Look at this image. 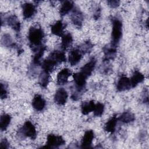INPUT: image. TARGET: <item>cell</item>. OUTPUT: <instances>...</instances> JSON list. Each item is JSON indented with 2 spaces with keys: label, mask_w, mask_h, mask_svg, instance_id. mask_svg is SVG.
Listing matches in <instances>:
<instances>
[{
  "label": "cell",
  "mask_w": 149,
  "mask_h": 149,
  "mask_svg": "<svg viewBox=\"0 0 149 149\" xmlns=\"http://www.w3.org/2000/svg\"><path fill=\"white\" fill-rule=\"evenodd\" d=\"M44 33L41 27L37 26L31 27L28 33V40L30 46L33 51L41 47L42 42L44 38Z\"/></svg>",
  "instance_id": "cell-1"
},
{
  "label": "cell",
  "mask_w": 149,
  "mask_h": 149,
  "mask_svg": "<svg viewBox=\"0 0 149 149\" xmlns=\"http://www.w3.org/2000/svg\"><path fill=\"white\" fill-rule=\"evenodd\" d=\"M18 136L22 139L29 137L31 140H34L37 137V131L35 126L29 120L24 122V125L18 131Z\"/></svg>",
  "instance_id": "cell-2"
},
{
  "label": "cell",
  "mask_w": 149,
  "mask_h": 149,
  "mask_svg": "<svg viewBox=\"0 0 149 149\" xmlns=\"http://www.w3.org/2000/svg\"><path fill=\"white\" fill-rule=\"evenodd\" d=\"M112 29L111 33V44L117 45L122 35V23L118 18H113L112 20Z\"/></svg>",
  "instance_id": "cell-3"
},
{
  "label": "cell",
  "mask_w": 149,
  "mask_h": 149,
  "mask_svg": "<svg viewBox=\"0 0 149 149\" xmlns=\"http://www.w3.org/2000/svg\"><path fill=\"white\" fill-rule=\"evenodd\" d=\"M65 144V141L62 136L55 135L54 134H49L47 136L45 145L41 147V148H55L63 146Z\"/></svg>",
  "instance_id": "cell-4"
},
{
  "label": "cell",
  "mask_w": 149,
  "mask_h": 149,
  "mask_svg": "<svg viewBox=\"0 0 149 149\" xmlns=\"http://www.w3.org/2000/svg\"><path fill=\"white\" fill-rule=\"evenodd\" d=\"M58 65L59 63L50 55H49V56L42 62L41 68L42 70L50 73Z\"/></svg>",
  "instance_id": "cell-5"
},
{
  "label": "cell",
  "mask_w": 149,
  "mask_h": 149,
  "mask_svg": "<svg viewBox=\"0 0 149 149\" xmlns=\"http://www.w3.org/2000/svg\"><path fill=\"white\" fill-rule=\"evenodd\" d=\"M71 20L72 23L77 27H80L82 26V23L84 20L83 15L80 9L77 7H74L71 16Z\"/></svg>",
  "instance_id": "cell-6"
},
{
  "label": "cell",
  "mask_w": 149,
  "mask_h": 149,
  "mask_svg": "<svg viewBox=\"0 0 149 149\" xmlns=\"http://www.w3.org/2000/svg\"><path fill=\"white\" fill-rule=\"evenodd\" d=\"M68 97V94L63 88H59L54 95V101L59 105H63L66 104Z\"/></svg>",
  "instance_id": "cell-7"
},
{
  "label": "cell",
  "mask_w": 149,
  "mask_h": 149,
  "mask_svg": "<svg viewBox=\"0 0 149 149\" xmlns=\"http://www.w3.org/2000/svg\"><path fill=\"white\" fill-rule=\"evenodd\" d=\"M83 54L78 48L72 49L69 53L68 61L71 66L76 65L81 60Z\"/></svg>",
  "instance_id": "cell-8"
},
{
  "label": "cell",
  "mask_w": 149,
  "mask_h": 149,
  "mask_svg": "<svg viewBox=\"0 0 149 149\" xmlns=\"http://www.w3.org/2000/svg\"><path fill=\"white\" fill-rule=\"evenodd\" d=\"M94 137V132L92 130H87L81 139V148H91L93 139Z\"/></svg>",
  "instance_id": "cell-9"
},
{
  "label": "cell",
  "mask_w": 149,
  "mask_h": 149,
  "mask_svg": "<svg viewBox=\"0 0 149 149\" xmlns=\"http://www.w3.org/2000/svg\"><path fill=\"white\" fill-rule=\"evenodd\" d=\"M72 72L68 68H64L61 70L57 74L56 83L58 85L62 86L68 83V78L71 76Z\"/></svg>",
  "instance_id": "cell-10"
},
{
  "label": "cell",
  "mask_w": 149,
  "mask_h": 149,
  "mask_svg": "<svg viewBox=\"0 0 149 149\" xmlns=\"http://www.w3.org/2000/svg\"><path fill=\"white\" fill-rule=\"evenodd\" d=\"M103 51L104 53V61H109L115 57L116 54V46L111 43L103 48Z\"/></svg>",
  "instance_id": "cell-11"
},
{
  "label": "cell",
  "mask_w": 149,
  "mask_h": 149,
  "mask_svg": "<svg viewBox=\"0 0 149 149\" xmlns=\"http://www.w3.org/2000/svg\"><path fill=\"white\" fill-rule=\"evenodd\" d=\"M96 64V60L94 58H91V59L86 63L80 69V72H81L83 74H84L87 78L89 77L92 72H93Z\"/></svg>",
  "instance_id": "cell-12"
},
{
  "label": "cell",
  "mask_w": 149,
  "mask_h": 149,
  "mask_svg": "<svg viewBox=\"0 0 149 149\" xmlns=\"http://www.w3.org/2000/svg\"><path fill=\"white\" fill-rule=\"evenodd\" d=\"M130 79L126 76H122L118 80L116 84V89L118 91H123L131 88Z\"/></svg>",
  "instance_id": "cell-13"
},
{
  "label": "cell",
  "mask_w": 149,
  "mask_h": 149,
  "mask_svg": "<svg viewBox=\"0 0 149 149\" xmlns=\"http://www.w3.org/2000/svg\"><path fill=\"white\" fill-rule=\"evenodd\" d=\"M46 102L42 97L39 94H36L32 100V107L37 111H42L45 107Z\"/></svg>",
  "instance_id": "cell-14"
},
{
  "label": "cell",
  "mask_w": 149,
  "mask_h": 149,
  "mask_svg": "<svg viewBox=\"0 0 149 149\" xmlns=\"http://www.w3.org/2000/svg\"><path fill=\"white\" fill-rule=\"evenodd\" d=\"M23 16L25 19H30L36 12L35 5L30 3H24L22 5Z\"/></svg>",
  "instance_id": "cell-15"
},
{
  "label": "cell",
  "mask_w": 149,
  "mask_h": 149,
  "mask_svg": "<svg viewBox=\"0 0 149 149\" xmlns=\"http://www.w3.org/2000/svg\"><path fill=\"white\" fill-rule=\"evenodd\" d=\"M6 22L8 25L11 27L15 31L19 33L20 30V23L18 20L17 17L15 15H12L8 16L6 18Z\"/></svg>",
  "instance_id": "cell-16"
},
{
  "label": "cell",
  "mask_w": 149,
  "mask_h": 149,
  "mask_svg": "<svg viewBox=\"0 0 149 149\" xmlns=\"http://www.w3.org/2000/svg\"><path fill=\"white\" fill-rule=\"evenodd\" d=\"M144 76L140 71L137 70H134L130 79L132 88L135 87L139 83L143 82L144 80Z\"/></svg>",
  "instance_id": "cell-17"
},
{
  "label": "cell",
  "mask_w": 149,
  "mask_h": 149,
  "mask_svg": "<svg viewBox=\"0 0 149 149\" xmlns=\"http://www.w3.org/2000/svg\"><path fill=\"white\" fill-rule=\"evenodd\" d=\"M65 26L61 20H58L51 26V33L57 36L62 37L64 34Z\"/></svg>",
  "instance_id": "cell-18"
},
{
  "label": "cell",
  "mask_w": 149,
  "mask_h": 149,
  "mask_svg": "<svg viewBox=\"0 0 149 149\" xmlns=\"http://www.w3.org/2000/svg\"><path fill=\"white\" fill-rule=\"evenodd\" d=\"M118 120V119L116 117V115H113L105 124L104 130L106 132H109L111 133H114L116 129V126Z\"/></svg>",
  "instance_id": "cell-19"
},
{
  "label": "cell",
  "mask_w": 149,
  "mask_h": 149,
  "mask_svg": "<svg viewBox=\"0 0 149 149\" xmlns=\"http://www.w3.org/2000/svg\"><path fill=\"white\" fill-rule=\"evenodd\" d=\"M46 49V47L42 45L41 47L34 51V55L33 58V64L34 65L38 66L41 63V58H42L44 51Z\"/></svg>",
  "instance_id": "cell-20"
},
{
  "label": "cell",
  "mask_w": 149,
  "mask_h": 149,
  "mask_svg": "<svg viewBox=\"0 0 149 149\" xmlns=\"http://www.w3.org/2000/svg\"><path fill=\"white\" fill-rule=\"evenodd\" d=\"M61 48L63 50H66L72 46L73 43V37L70 33L63 34L61 37Z\"/></svg>",
  "instance_id": "cell-21"
},
{
  "label": "cell",
  "mask_w": 149,
  "mask_h": 149,
  "mask_svg": "<svg viewBox=\"0 0 149 149\" xmlns=\"http://www.w3.org/2000/svg\"><path fill=\"white\" fill-rule=\"evenodd\" d=\"M74 8V3L71 1H66L62 4L60 9L59 14L61 16H63L68 14L69 12L73 10Z\"/></svg>",
  "instance_id": "cell-22"
},
{
  "label": "cell",
  "mask_w": 149,
  "mask_h": 149,
  "mask_svg": "<svg viewBox=\"0 0 149 149\" xmlns=\"http://www.w3.org/2000/svg\"><path fill=\"white\" fill-rule=\"evenodd\" d=\"M95 104L91 100L87 102H83L81 105V112L82 114L86 115L94 111Z\"/></svg>",
  "instance_id": "cell-23"
},
{
  "label": "cell",
  "mask_w": 149,
  "mask_h": 149,
  "mask_svg": "<svg viewBox=\"0 0 149 149\" xmlns=\"http://www.w3.org/2000/svg\"><path fill=\"white\" fill-rule=\"evenodd\" d=\"M118 120L124 123H129L130 122H132L135 119V116L133 113H132L130 112L125 111L123 112L120 116L118 118Z\"/></svg>",
  "instance_id": "cell-24"
},
{
  "label": "cell",
  "mask_w": 149,
  "mask_h": 149,
  "mask_svg": "<svg viewBox=\"0 0 149 149\" xmlns=\"http://www.w3.org/2000/svg\"><path fill=\"white\" fill-rule=\"evenodd\" d=\"M50 75L49 73L42 70L39 76L38 83L40 86L42 88H46L49 82Z\"/></svg>",
  "instance_id": "cell-25"
},
{
  "label": "cell",
  "mask_w": 149,
  "mask_h": 149,
  "mask_svg": "<svg viewBox=\"0 0 149 149\" xmlns=\"http://www.w3.org/2000/svg\"><path fill=\"white\" fill-rule=\"evenodd\" d=\"M11 120V116L9 114L4 113L1 116L0 128L2 131H5L8 128Z\"/></svg>",
  "instance_id": "cell-26"
},
{
  "label": "cell",
  "mask_w": 149,
  "mask_h": 149,
  "mask_svg": "<svg viewBox=\"0 0 149 149\" xmlns=\"http://www.w3.org/2000/svg\"><path fill=\"white\" fill-rule=\"evenodd\" d=\"M93 47V44L90 41H87L79 46L77 48L80 49V51L82 52L83 55L88 53L91 51V49Z\"/></svg>",
  "instance_id": "cell-27"
},
{
  "label": "cell",
  "mask_w": 149,
  "mask_h": 149,
  "mask_svg": "<svg viewBox=\"0 0 149 149\" xmlns=\"http://www.w3.org/2000/svg\"><path fill=\"white\" fill-rule=\"evenodd\" d=\"M104 111V105L101 102H97L95 104L94 109V115L97 117H100Z\"/></svg>",
  "instance_id": "cell-28"
},
{
  "label": "cell",
  "mask_w": 149,
  "mask_h": 149,
  "mask_svg": "<svg viewBox=\"0 0 149 149\" xmlns=\"http://www.w3.org/2000/svg\"><path fill=\"white\" fill-rule=\"evenodd\" d=\"M2 44L6 47H13L15 46V44L12 42V38L8 34H3L2 38Z\"/></svg>",
  "instance_id": "cell-29"
},
{
  "label": "cell",
  "mask_w": 149,
  "mask_h": 149,
  "mask_svg": "<svg viewBox=\"0 0 149 149\" xmlns=\"http://www.w3.org/2000/svg\"><path fill=\"white\" fill-rule=\"evenodd\" d=\"M0 97L1 99L6 98L8 97V91L5 86L3 83H1L0 87Z\"/></svg>",
  "instance_id": "cell-30"
},
{
  "label": "cell",
  "mask_w": 149,
  "mask_h": 149,
  "mask_svg": "<svg viewBox=\"0 0 149 149\" xmlns=\"http://www.w3.org/2000/svg\"><path fill=\"white\" fill-rule=\"evenodd\" d=\"M107 3H108V5L112 8H115L118 7L119 4H120V1H116V0H111V1H108Z\"/></svg>",
  "instance_id": "cell-31"
},
{
  "label": "cell",
  "mask_w": 149,
  "mask_h": 149,
  "mask_svg": "<svg viewBox=\"0 0 149 149\" xmlns=\"http://www.w3.org/2000/svg\"><path fill=\"white\" fill-rule=\"evenodd\" d=\"M9 146V143L6 139H2L0 143V147L1 148H8Z\"/></svg>",
  "instance_id": "cell-32"
}]
</instances>
